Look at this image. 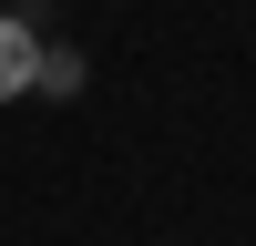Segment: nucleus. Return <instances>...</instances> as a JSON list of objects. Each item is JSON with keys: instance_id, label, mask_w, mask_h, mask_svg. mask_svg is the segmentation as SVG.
I'll use <instances>...</instances> for the list:
<instances>
[{"instance_id": "nucleus-2", "label": "nucleus", "mask_w": 256, "mask_h": 246, "mask_svg": "<svg viewBox=\"0 0 256 246\" xmlns=\"http://www.w3.org/2000/svg\"><path fill=\"white\" fill-rule=\"evenodd\" d=\"M31 92H52V102L82 92V52H72V41H52V52H41V82H31Z\"/></svg>"}, {"instance_id": "nucleus-1", "label": "nucleus", "mask_w": 256, "mask_h": 246, "mask_svg": "<svg viewBox=\"0 0 256 246\" xmlns=\"http://www.w3.org/2000/svg\"><path fill=\"white\" fill-rule=\"evenodd\" d=\"M41 52H52V41H41L20 10H0V102H20V92L41 82Z\"/></svg>"}]
</instances>
